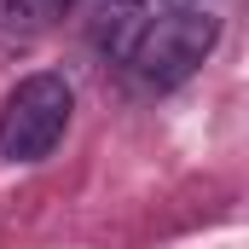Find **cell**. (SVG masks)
Returning <instances> with one entry per match:
<instances>
[{
    "label": "cell",
    "mask_w": 249,
    "mask_h": 249,
    "mask_svg": "<svg viewBox=\"0 0 249 249\" xmlns=\"http://www.w3.org/2000/svg\"><path fill=\"white\" fill-rule=\"evenodd\" d=\"M70 116H75V93H70L64 75H53V70L23 75L6 93V105H0V157L6 162L53 157L58 139L70 133Z\"/></svg>",
    "instance_id": "2"
},
{
    "label": "cell",
    "mask_w": 249,
    "mask_h": 249,
    "mask_svg": "<svg viewBox=\"0 0 249 249\" xmlns=\"http://www.w3.org/2000/svg\"><path fill=\"white\" fill-rule=\"evenodd\" d=\"M214 41H220V18H214L209 6H197V0H168V6L139 29L127 64H133L139 81H151V87H180L191 70L214 53Z\"/></svg>",
    "instance_id": "1"
},
{
    "label": "cell",
    "mask_w": 249,
    "mask_h": 249,
    "mask_svg": "<svg viewBox=\"0 0 249 249\" xmlns=\"http://www.w3.org/2000/svg\"><path fill=\"white\" fill-rule=\"evenodd\" d=\"M12 12H23L29 23H53V18L70 12V0H12Z\"/></svg>",
    "instance_id": "4"
},
{
    "label": "cell",
    "mask_w": 249,
    "mask_h": 249,
    "mask_svg": "<svg viewBox=\"0 0 249 249\" xmlns=\"http://www.w3.org/2000/svg\"><path fill=\"white\" fill-rule=\"evenodd\" d=\"M162 6H168V0H93V41H99L105 53L127 58L133 41H139V29H145Z\"/></svg>",
    "instance_id": "3"
}]
</instances>
